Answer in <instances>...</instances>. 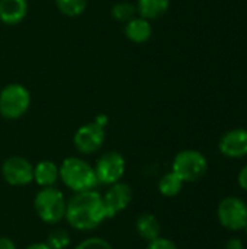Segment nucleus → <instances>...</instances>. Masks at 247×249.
Returning a JSON list of instances; mask_svg holds the SVG:
<instances>
[{
  "mask_svg": "<svg viewBox=\"0 0 247 249\" xmlns=\"http://www.w3.org/2000/svg\"><path fill=\"white\" fill-rule=\"evenodd\" d=\"M64 220L74 231L90 232L98 229L106 220L102 194L96 190L73 193L67 200Z\"/></svg>",
  "mask_w": 247,
  "mask_h": 249,
  "instance_id": "nucleus-1",
  "label": "nucleus"
},
{
  "mask_svg": "<svg viewBox=\"0 0 247 249\" xmlns=\"http://www.w3.org/2000/svg\"><path fill=\"white\" fill-rule=\"evenodd\" d=\"M60 168L61 182L73 193H82L87 190H95L98 184L95 168L82 158L70 156L66 158Z\"/></svg>",
  "mask_w": 247,
  "mask_h": 249,
  "instance_id": "nucleus-2",
  "label": "nucleus"
},
{
  "mask_svg": "<svg viewBox=\"0 0 247 249\" xmlns=\"http://www.w3.org/2000/svg\"><path fill=\"white\" fill-rule=\"evenodd\" d=\"M67 198L57 187L41 188L33 198V209L36 216L45 225L55 226L66 217Z\"/></svg>",
  "mask_w": 247,
  "mask_h": 249,
  "instance_id": "nucleus-3",
  "label": "nucleus"
},
{
  "mask_svg": "<svg viewBox=\"0 0 247 249\" xmlns=\"http://www.w3.org/2000/svg\"><path fill=\"white\" fill-rule=\"evenodd\" d=\"M208 169L207 158L192 149H186L179 152L172 163V171L183 181V182H197L199 181Z\"/></svg>",
  "mask_w": 247,
  "mask_h": 249,
  "instance_id": "nucleus-4",
  "label": "nucleus"
},
{
  "mask_svg": "<svg viewBox=\"0 0 247 249\" xmlns=\"http://www.w3.org/2000/svg\"><path fill=\"white\" fill-rule=\"evenodd\" d=\"M31 105V95L22 85L12 83L0 92V115L6 120H17L26 114Z\"/></svg>",
  "mask_w": 247,
  "mask_h": 249,
  "instance_id": "nucleus-5",
  "label": "nucleus"
},
{
  "mask_svg": "<svg viewBox=\"0 0 247 249\" xmlns=\"http://www.w3.org/2000/svg\"><path fill=\"white\" fill-rule=\"evenodd\" d=\"M127 162L125 158L115 150L103 153L95 165V174L98 184L102 185H112L115 182H119L125 174Z\"/></svg>",
  "mask_w": 247,
  "mask_h": 249,
  "instance_id": "nucleus-6",
  "label": "nucleus"
},
{
  "mask_svg": "<svg viewBox=\"0 0 247 249\" xmlns=\"http://www.w3.org/2000/svg\"><path fill=\"white\" fill-rule=\"evenodd\" d=\"M217 217L223 228L237 232L247 225V204L239 197L224 198L217 209Z\"/></svg>",
  "mask_w": 247,
  "mask_h": 249,
  "instance_id": "nucleus-7",
  "label": "nucleus"
},
{
  "mask_svg": "<svg viewBox=\"0 0 247 249\" xmlns=\"http://www.w3.org/2000/svg\"><path fill=\"white\" fill-rule=\"evenodd\" d=\"M1 177L12 187H26L33 182V165L22 156H9L1 163Z\"/></svg>",
  "mask_w": 247,
  "mask_h": 249,
  "instance_id": "nucleus-8",
  "label": "nucleus"
},
{
  "mask_svg": "<svg viewBox=\"0 0 247 249\" xmlns=\"http://www.w3.org/2000/svg\"><path fill=\"white\" fill-rule=\"evenodd\" d=\"M105 127L99 125L96 121L79 127L74 134V147L82 155H92L98 152L105 143Z\"/></svg>",
  "mask_w": 247,
  "mask_h": 249,
  "instance_id": "nucleus-9",
  "label": "nucleus"
},
{
  "mask_svg": "<svg viewBox=\"0 0 247 249\" xmlns=\"http://www.w3.org/2000/svg\"><path fill=\"white\" fill-rule=\"evenodd\" d=\"M106 219H112L122 213L132 200V188L125 182H115L108 187L106 193L102 194Z\"/></svg>",
  "mask_w": 247,
  "mask_h": 249,
  "instance_id": "nucleus-10",
  "label": "nucleus"
},
{
  "mask_svg": "<svg viewBox=\"0 0 247 249\" xmlns=\"http://www.w3.org/2000/svg\"><path fill=\"white\" fill-rule=\"evenodd\" d=\"M221 155L230 159H240L247 156V130L234 128L227 131L218 143Z\"/></svg>",
  "mask_w": 247,
  "mask_h": 249,
  "instance_id": "nucleus-11",
  "label": "nucleus"
},
{
  "mask_svg": "<svg viewBox=\"0 0 247 249\" xmlns=\"http://www.w3.org/2000/svg\"><path fill=\"white\" fill-rule=\"evenodd\" d=\"M60 179V168L52 160H41L33 166V182L41 188L55 187Z\"/></svg>",
  "mask_w": 247,
  "mask_h": 249,
  "instance_id": "nucleus-12",
  "label": "nucleus"
},
{
  "mask_svg": "<svg viewBox=\"0 0 247 249\" xmlns=\"http://www.w3.org/2000/svg\"><path fill=\"white\" fill-rule=\"evenodd\" d=\"M28 12L26 0H0V20L6 25L19 23Z\"/></svg>",
  "mask_w": 247,
  "mask_h": 249,
  "instance_id": "nucleus-13",
  "label": "nucleus"
},
{
  "mask_svg": "<svg viewBox=\"0 0 247 249\" xmlns=\"http://www.w3.org/2000/svg\"><path fill=\"white\" fill-rule=\"evenodd\" d=\"M135 232L141 239L150 242L160 236L162 225L153 213H141L135 219Z\"/></svg>",
  "mask_w": 247,
  "mask_h": 249,
  "instance_id": "nucleus-14",
  "label": "nucleus"
},
{
  "mask_svg": "<svg viewBox=\"0 0 247 249\" xmlns=\"http://www.w3.org/2000/svg\"><path fill=\"white\" fill-rule=\"evenodd\" d=\"M125 35L132 42H146L151 36V25L144 18H132L125 25Z\"/></svg>",
  "mask_w": 247,
  "mask_h": 249,
  "instance_id": "nucleus-15",
  "label": "nucleus"
},
{
  "mask_svg": "<svg viewBox=\"0 0 247 249\" xmlns=\"http://www.w3.org/2000/svg\"><path fill=\"white\" fill-rule=\"evenodd\" d=\"M170 6V0H138V12L141 18L150 20L163 16Z\"/></svg>",
  "mask_w": 247,
  "mask_h": 249,
  "instance_id": "nucleus-16",
  "label": "nucleus"
},
{
  "mask_svg": "<svg viewBox=\"0 0 247 249\" xmlns=\"http://www.w3.org/2000/svg\"><path fill=\"white\" fill-rule=\"evenodd\" d=\"M183 184H185V182H183L173 171H170V172L165 174V175L160 178L157 188H159V193H160L163 197L172 198V197L179 196V193H181L182 188H183Z\"/></svg>",
  "mask_w": 247,
  "mask_h": 249,
  "instance_id": "nucleus-17",
  "label": "nucleus"
},
{
  "mask_svg": "<svg viewBox=\"0 0 247 249\" xmlns=\"http://www.w3.org/2000/svg\"><path fill=\"white\" fill-rule=\"evenodd\" d=\"M45 244L51 249H67L71 244V236L64 228H54L48 232Z\"/></svg>",
  "mask_w": 247,
  "mask_h": 249,
  "instance_id": "nucleus-18",
  "label": "nucleus"
},
{
  "mask_svg": "<svg viewBox=\"0 0 247 249\" xmlns=\"http://www.w3.org/2000/svg\"><path fill=\"white\" fill-rule=\"evenodd\" d=\"M55 3L63 15L74 18L84 12L87 0H55Z\"/></svg>",
  "mask_w": 247,
  "mask_h": 249,
  "instance_id": "nucleus-19",
  "label": "nucleus"
},
{
  "mask_svg": "<svg viewBox=\"0 0 247 249\" xmlns=\"http://www.w3.org/2000/svg\"><path fill=\"white\" fill-rule=\"evenodd\" d=\"M135 12H137V9H135L131 3L122 1V3H118V4L114 6V9H112V16H114V19H116V20L128 22V20H131V19L134 18Z\"/></svg>",
  "mask_w": 247,
  "mask_h": 249,
  "instance_id": "nucleus-20",
  "label": "nucleus"
},
{
  "mask_svg": "<svg viewBox=\"0 0 247 249\" xmlns=\"http://www.w3.org/2000/svg\"><path fill=\"white\" fill-rule=\"evenodd\" d=\"M74 249H114V247L103 238L99 236H90L79 242Z\"/></svg>",
  "mask_w": 247,
  "mask_h": 249,
  "instance_id": "nucleus-21",
  "label": "nucleus"
},
{
  "mask_svg": "<svg viewBox=\"0 0 247 249\" xmlns=\"http://www.w3.org/2000/svg\"><path fill=\"white\" fill-rule=\"evenodd\" d=\"M146 249H179L176 247V244L167 238H163V236H159L150 242H147V247Z\"/></svg>",
  "mask_w": 247,
  "mask_h": 249,
  "instance_id": "nucleus-22",
  "label": "nucleus"
},
{
  "mask_svg": "<svg viewBox=\"0 0 247 249\" xmlns=\"http://www.w3.org/2000/svg\"><path fill=\"white\" fill-rule=\"evenodd\" d=\"M0 249H17V247L9 236H0Z\"/></svg>",
  "mask_w": 247,
  "mask_h": 249,
  "instance_id": "nucleus-23",
  "label": "nucleus"
},
{
  "mask_svg": "<svg viewBox=\"0 0 247 249\" xmlns=\"http://www.w3.org/2000/svg\"><path fill=\"white\" fill-rule=\"evenodd\" d=\"M237 181H239V185L247 191V165L242 168V171L239 172V177H237Z\"/></svg>",
  "mask_w": 247,
  "mask_h": 249,
  "instance_id": "nucleus-24",
  "label": "nucleus"
},
{
  "mask_svg": "<svg viewBox=\"0 0 247 249\" xmlns=\"http://www.w3.org/2000/svg\"><path fill=\"white\" fill-rule=\"evenodd\" d=\"M224 249H245V245H243V242H242L239 238H231V239L226 244Z\"/></svg>",
  "mask_w": 247,
  "mask_h": 249,
  "instance_id": "nucleus-25",
  "label": "nucleus"
},
{
  "mask_svg": "<svg viewBox=\"0 0 247 249\" xmlns=\"http://www.w3.org/2000/svg\"><path fill=\"white\" fill-rule=\"evenodd\" d=\"M25 249H51L45 242H33L31 245H28Z\"/></svg>",
  "mask_w": 247,
  "mask_h": 249,
  "instance_id": "nucleus-26",
  "label": "nucleus"
},
{
  "mask_svg": "<svg viewBox=\"0 0 247 249\" xmlns=\"http://www.w3.org/2000/svg\"><path fill=\"white\" fill-rule=\"evenodd\" d=\"M245 232H246V235H247V225L245 226Z\"/></svg>",
  "mask_w": 247,
  "mask_h": 249,
  "instance_id": "nucleus-27",
  "label": "nucleus"
}]
</instances>
